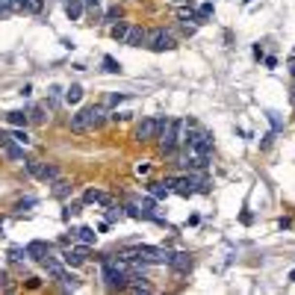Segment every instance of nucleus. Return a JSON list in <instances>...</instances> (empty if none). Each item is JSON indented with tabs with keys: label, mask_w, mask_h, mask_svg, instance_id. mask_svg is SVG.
I'll list each match as a JSON object with an SVG mask.
<instances>
[{
	"label": "nucleus",
	"mask_w": 295,
	"mask_h": 295,
	"mask_svg": "<svg viewBox=\"0 0 295 295\" xmlns=\"http://www.w3.org/2000/svg\"><path fill=\"white\" fill-rule=\"evenodd\" d=\"M45 118H48V115H45V106H33V109H30V121L45 124Z\"/></svg>",
	"instance_id": "nucleus-20"
},
{
	"label": "nucleus",
	"mask_w": 295,
	"mask_h": 295,
	"mask_svg": "<svg viewBox=\"0 0 295 295\" xmlns=\"http://www.w3.org/2000/svg\"><path fill=\"white\" fill-rule=\"evenodd\" d=\"M148 189H151L154 198H165V195H168V186H165V183H148Z\"/></svg>",
	"instance_id": "nucleus-19"
},
{
	"label": "nucleus",
	"mask_w": 295,
	"mask_h": 295,
	"mask_svg": "<svg viewBox=\"0 0 295 295\" xmlns=\"http://www.w3.org/2000/svg\"><path fill=\"white\" fill-rule=\"evenodd\" d=\"M289 71H292V74H295V62H292V65H289Z\"/></svg>",
	"instance_id": "nucleus-36"
},
{
	"label": "nucleus",
	"mask_w": 295,
	"mask_h": 295,
	"mask_svg": "<svg viewBox=\"0 0 295 295\" xmlns=\"http://www.w3.org/2000/svg\"><path fill=\"white\" fill-rule=\"evenodd\" d=\"M56 177H59V168H56V165H45L42 174H39V180H45V183H53Z\"/></svg>",
	"instance_id": "nucleus-16"
},
{
	"label": "nucleus",
	"mask_w": 295,
	"mask_h": 295,
	"mask_svg": "<svg viewBox=\"0 0 295 295\" xmlns=\"http://www.w3.org/2000/svg\"><path fill=\"white\" fill-rule=\"evenodd\" d=\"M109 33H113V39H115V42H124V39H127V33H130V24H127V21H121V24H115Z\"/></svg>",
	"instance_id": "nucleus-13"
},
{
	"label": "nucleus",
	"mask_w": 295,
	"mask_h": 295,
	"mask_svg": "<svg viewBox=\"0 0 295 295\" xmlns=\"http://www.w3.org/2000/svg\"><path fill=\"white\" fill-rule=\"evenodd\" d=\"M9 142H12V136H6L3 130H0V154H3V151H6V145H9Z\"/></svg>",
	"instance_id": "nucleus-29"
},
{
	"label": "nucleus",
	"mask_w": 295,
	"mask_h": 295,
	"mask_svg": "<svg viewBox=\"0 0 295 295\" xmlns=\"http://www.w3.org/2000/svg\"><path fill=\"white\" fill-rule=\"evenodd\" d=\"M163 118H165V115H163ZM163 118H142V124L136 127V142H151V139H157Z\"/></svg>",
	"instance_id": "nucleus-4"
},
{
	"label": "nucleus",
	"mask_w": 295,
	"mask_h": 295,
	"mask_svg": "<svg viewBox=\"0 0 295 295\" xmlns=\"http://www.w3.org/2000/svg\"><path fill=\"white\" fill-rule=\"evenodd\" d=\"M3 154H6L9 160H24V151L18 148V142H15V139H12V142L6 145V151H3Z\"/></svg>",
	"instance_id": "nucleus-17"
},
{
	"label": "nucleus",
	"mask_w": 295,
	"mask_h": 295,
	"mask_svg": "<svg viewBox=\"0 0 295 295\" xmlns=\"http://www.w3.org/2000/svg\"><path fill=\"white\" fill-rule=\"evenodd\" d=\"M145 48H151L154 53H165V50H174L177 42L171 39V33H165L163 27H157V30H148V42H145Z\"/></svg>",
	"instance_id": "nucleus-3"
},
{
	"label": "nucleus",
	"mask_w": 295,
	"mask_h": 295,
	"mask_svg": "<svg viewBox=\"0 0 295 295\" xmlns=\"http://www.w3.org/2000/svg\"><path fill=\"white\" fill-rule=\"evenodd\" d=\"M171 3H177V6H186V3H192V0H171Z\"/></svg>",
	"instance_id": "nucleus-33"
},
{
	"label": "nucleus",
	"mask_w": 295,
	"mask_h": 295,
	"mask_svg": "<svg viewBox=\"0 0 295 295\" xmlns=\"http://www.w3.org/2000/svg\"><path fill=\"white\" fill-rule=\"evenodd\" d=\"M27 257H30V260H35V263H45L48 257H53V248L48 242H42V239H35V242L27 245Z\"/></svg>",
	"instance_id": "nucleus-6"
},
{
	"label": "nucleus",
	"mask_w": 295,
	"mask_h": 295,
	"mask_svg": "<svg viewBox=\"0 0 295 295\" xmlns=\"http://www.w3.org/2000/svg\"><path fill=\"white\" fill-rule=\"evenodd\" d=\"M124 210H127V215H133V218H142V210H139L136 204H127Z\"/></svg>",
	"instance_id": "nucleus-27"
},
{
	"label": "nucleus",
	"mask_w": 295,
	"mask_h": 295,
	"mask_svg": "<svg viewBox=\"0 0 295 295\" xmlns=\"http://www.w3.org/2000/svg\"><path fill=\"white\" fill-rule=\"evenodd\" d=\"M42 6H45V0H27V9L30 12H42Z\"/></svg>",
	"instance_id": "nucleus-24"
},
{
	"label": "nucleus",
	"mask_w": 295,
	"mask_h": 295,
	"mask_svg": "<svg viewBox=\"0 0 295 295\" xmlns=\"http://www.w3.org/2000/svg\"><path fill=\"white\" fill-rule=\"evenodd\" d=\"M24 257H27V248H18V245L9 248V260H24Z\"/></svg>",
	"instance_id": "nucleus-22"
},
{
	"label": "nucleus",
	"mask_w": 295,
	"mask_h": 295,
	"mask_svg": "<svg viewBox=\"0 0 295 295\" xmlns=\"http://www.w3.org/2000/svg\"><path fill=\"white\" fill-rule=\"evenodd\" d=\"M168 266H171V272H174L177 278H183V275L192 269V254H186V251H171Z\"/></svg>",
	"instance_id": "nucleus-5"
},
{
	"label": "nucleus",
	"mask_w": 295,
	"mask_h": 295,
	"mask_svg": "<svg viewBox=\"0 0 295 295\" xmlns=\"http://www.w3.org/2000/svg\"><path fill=\"white\" fill-rule=\"evenodd\" d=\"M145 42H148V30H142V27H130L124 45H130V48H142Z\"/></svg>",
	"instance_id": "nucleus-8"
},
{
	"label": "nucleus",
	"mask_w": 295,
	"mask_h": 295,
	"mask_svg": "<svg viewBox=\"0 0 295 295\" xmlns=\"http://www.w3.org/2000/svg\"><path fill=\"white\" fill-rule=\"evenodd\" d=\"M124 213L118 210V207H109V213H106V221H115V218H121Z\"/></svg>",
	"instance_id": "nucleus-26"
},
{
	"label": "nucleus",
	"mask_w": 295,
	"mask_h": 295,
	"mask_svg": "<svg viewBox=\"0 0 295 295\" xmlns=\"http://www.w3.org/2000/svg\"><path fill=\"white\" fill-rule=\"evenodd\" d=\"M12 3V12H24L27 9V0H9Z\"/></svg>",
	"instance_id": "nucleus-28"
},
{
	"label": "nucleus",
	"mask_w": 295,
	"mask_h": 295,
	"mask_svg": "<svg viewBox=\"0 0 295 295\" xmlns=\"http://www.w3.org/2000/svg\"><path fill=\"white\" fill-rule=\"evenodd\" d=\"M0 18H3V9H0Z\"/></svg>",
	"instance_id": "nucleus-37"
},
{
	"label": "nucleus",
	"mask_w": 295,
	"mask_h": 295,
	"mask_svg": "<svg viewBox=\"0 0 295 295\" xmlns=\"http://www.w3.org/2000/svg\"><path fill=\"white\" fill-rule=\"evenodd\" d=\"M65 15H68L71 21H77V18L83 15V0H68V6H65Z\"/></svg>",
	"instance_id": "nucleus-11"
},
{
	"label": "nucleus",
	"mask_w": 295,
	"mask_h": 295,
	"mask_svg": "<svg viewBox=\"0 0 295 295\" xmlns=\"http://www.w3.org/2000/svg\"><path fill=\"white\" fill-rule=\"evenodd\" d=\"M0 9H3V18L12 15V3H9V0H0Z\"/></svg>",
	"instance_id": "nucleus-30"
},
{
	"label": "nucleus",
	"mask_w": 295,
	"mask_h": 295,
	"mask_svg": "<svg viewBox=\"0 0 295 295\" xmlns=\"http://www.w3.org/2000/svg\"><path fill=\"white\" fill-rule=\"evenodd\" d=\"M289 280H292V283H295V269H292V272H289Z\"/></svg>",
	"instance_id": "nucleus-35"
},
{
	"label": "nucleus",
	"mask_w": 295,
	"mask_h": 295,
	"mask_svg": "<svg viewBox=\"0 0 295 295\" xmlns=\"http://www.w3.org/2000/svg\"><path fill=\"white\" fill-rule=\"evenodd\" d=\"M6 286H9V278H6L3 272H0V289H6Z\"/></svg>",
	"instance_id": "nucleus-32"
},
{
	"label": "nucleus",
	"mask_w": 295,
	"mask_h": 295,
	"mask_svg": "<svg viewBox=\"0 0 295 295\" xmlns=\"http://www.w3.org/2000/svg\"><path fill=\"white\" fill-rule=\"evenodd\" d=\"M106 121V109L103 106H98V103H92V106H83L77 115H71V130L74 133H89V130H95V127H100Z\"/></svg>",
	"instance_id": "nucleus-1"
},
{
	"label": "nucleus",
	"mask_w": 295,
	"mask_h": 295,
	"mask_svg": "<svg viewBox=\"0 0 295 295\" xmlns=\"http://www.w3.org/2000/svg\"><path fill=\"white\" fill-rule=\"evenodd\" d=\"M157 142H160L163 154H171L177 145H183V118H163Z\"/></svg>",
	"instance_id": "nucleus-2"
},
{
	"label": "nucleus",
	"mask_w": 295,
	"mask_h": 295,
	"mask_svg": "<svg viewBox=\"0 0 295 295\" xmlns=\"http://www.w3.org/2000/svg\"><path fill=\"white\" fill-rule=\"evenodd\" d=\"M65 100H68V103H80V100H83V86H71V89L65 92Z\"/></svg>",
	"instance_id": "nucleus-14"
},
{
	"label": "nucleus",
	"mask_w": 295,
	"mask_h": 295,
	"mask_svg": "<svg viewBox=\"0 0 295 295\" xmlns=\"http://www.w3.org/2000/svg\"><path fill=\"white\" fill-rule=\"evenodd\" d=\"M6 121H9V124H15V127H24V124L30 121V115H27V113H21V109H15V113H6Z\"/></svg>",
	"instance_id": "nucleus-12"
},
{
	"label": "nucleus",
	"mask_w": 295,
	"mask_h": 295,
	"mask_svg": "<svg viewBox=\"0 0 295 295\" xmlns=\"http://www.w3.org/2000/svg\"><path fill=\"white\" fill-rule=\"evenodd\" d=\"M24 168H27V174L39 177V174H42V168H45V163H39V160H24Z\"/></svg>",
	"instance_id": "nucleus-15"
},
{
	"label": "nucleus",
	"mask_w": 295,
	"mask_h": 295,
	"mask_svg": "<svg viewBox=\"0 0 295 295\" xmlns=\"http://www.w3.org/2000/svg\"><path fill=\"white\" fill-rule=\"evenodd\" d=\"M71 236L77 242H83V245H95V239H98V233L92 228H77V230H71Z\"/></svg>",
	"instance_id": "nucleus-10"
},
{
	"label": "nucleus",
	"mask_w": 295,
	"mask_h": 295,
	"mask_svg": "<svg viewBox=\"0 0 295 295\" xmlns=\"http://www.w3.org/2000/svg\"><path fill=\"white\" fill-rule=\"evenodd\" d=\"M59 280L65 283V289H77V286H80V283H77V278H74V275H68V272H65V275H62Z\"/></svg>",
	"instance_id": "nucleus-23"
},
{
	"label": "nucleus",
	"mask_w": 295,
	"mask_h": 295,
	"mask_svg": "<svg viewBox=\"0 0 295 295\" xmlns=\"http://www.w3.org/2000/svg\"><path fill=\"white\" fill-rule=\"evenodd\" d=\"M83 201H86V204H103V207H109V204H113V198H109L106 192H100V189H86Z\"/></svg>",
	"instance_id": "nucleus-9"
},
{
	"label": "nucleus",
	"mask_w": 295,
	"mask_h": 295,
	"mask_svg": "<svg viewBox=\"0 0 295 295\" xmlns=\"http://www.w3.org/2000/svg\"><path fill=\"white\" fill-rule=\"evenodd\" d=\"M86 254H89V245H83V242H80V248L65 251V254H62V260H65L68 266H83V263H86Z\"/></svg>",
	"instance_id": "nucleus-7"
},
{
	"label": "nucleus",
	"mask_w": 295,
	"mask_h": 295,
	"mask_svg": "<svg viewBox=\"0 0 295 295\" xmlns=\"http://www.w3.org/2000/svg\"><path fill=\"white\" fill-rule=\"evenodd\" d=\"M103 68H106L109 74H121V62H115L113 56H103Z\"/></svg>",
	"instance_id": "nucleus-21"
},
{
	"label": "nucleus",
	"mask_w": 295,
	"mask_h": 295,
	"mask_svg": "<svg viewBox=\"0 0 295 295\" xmlns=\"http://www.w3.org/2000/svg\"><path fill=\"white\" fill-rule=\"evenodd\" d=\"M106 18H109V21H115V18H121V9H118V6H113V9L106 12Z\"/></svg>",
	"instance_id": "nucleus-31"
},
{
	"label": "nucleus",
	"mask_w": 295,
	"mask_h": 295,
	"mask_svg": "<svg viewBox=\"0 0 295 295\" xmlns=\"http://www.w3.org/2000/svg\"><path fill=\"white\" fill-rule=\"evenodd\" d=\"M12 139H15L18 145H30V136H27L24 130H18V133H12Z\"/></svg>",
	"instance_id": "nucleus-25"
},
{
	"label": "nucleus",
	"mask_w": 295,
	"mask_h": 295,
	"mask_svg": "<svg viewBox=\"0 0 295 295\" xmlns=\"http://www.w3.org/2000/svg\"><path fill=\"white\" fill-rule=\"evenodd\" d=\"M83 3H86V6H98V3H100V0H83Z\"/></svg>",
	"instance_id": "nucleus-34"
},
{
	"label": "nucleus",
	"mask_w": 295,
	"mask_h": 295,
	"mask_svg": "<svg viewBox=\"0 0 295 295\" xmlns=\"http://www.w3.org/2000/svg\"><path fill=\"white\" fill-rule=\"evenodd\" d=\"M68 192H71V186H68L65 180H59V177H56V180H53V195H56V198H65Z\"/></svg>",
	"instance_id": "nucleus-18"
}]
</instances>
